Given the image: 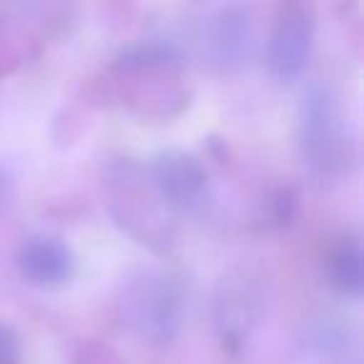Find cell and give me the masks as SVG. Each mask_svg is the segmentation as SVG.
I'll return each mask as SVG.
<instances>
[{
    "instance_id": "ba28073f",
    "label": "cell",
    "mask_w": 364,
    "mask_h": 364,
    "mask_svg": "<svg viewBox=\"0 0 364 364\" xmlns=\"http://www.w3.org/2000/svg\"><path fill=\"white\" fill-rule=\"evenodd\" d=\"M18 352H21L18 334L8 324H0V364H13L18 359Z\"/></svg>"
},
{
    "instance_id": "5b68a950",
    "label": "cell",
    "mask_w": 364,
    "mask_h": 364,
    "mask_svg": "<svg viewBox=\"0 0 364 364\" xmlns=\"http://www.w3.org/2000/svg\"><path fill=\"white\" fill-rule=\"evenodd\" d=\"M150 177L160 200L180 215L203 208L208 198V170L188 150H162L152 157Z\"/></svg>"
},
{
    "instance_id": "9c48e42d",
    "label": "cell",
    "mask_w": 364,
    "mask_h": 364,
    "mask_svg": "<svg viewBox=\"0 0 364 364\" xmlns=\"http://www.w3.org/2000/svg\"><path fill=\"white\" fill-rule=\"evenodd\" d=\"M6 198H8V177L6 172L0 170V205L6 203Z\"/></svg>"
},
{
    "instance_id": "7a4b0ae2",
    "label": "cell",
    "mask_w": 364,
    "mask_h": 364,
    "mask_svg": "<svg viewBox=\"0 0 364 364\" xmlns=\"http://www.w3.org/2000/svg\"><path fill=\"white\" fill-rule=\"evenodd\" d=\"M125 317L145 339L157 344L177 337L188 309V287L175 272H147L122 299Z\"/></svg>"
},
{
    "instance_id": "8992f818",
    "label": "cell",
    "mask_w": 364,
    "mask_h": 364,
    "mask_svg": "<svg viewBox=\"0 0 364 364\" xmlns=\"http://www.w3.org/2000/svg\"><path fill=\"white\" fill-rule=\"evenodd\" d=\"M16 264L28 284L41 289H58L75 274V255L58 235L38 232L18 245Z\"/></svg>"
},
{
    "instance_id": "3957f363",
    "label": "cell",
    "mask_w": 364,
    "mask_h": 364,
    "mask_svg": "<svg viewBox=\"0 0 364 364\" xmlns=\"http://www.w3.org/2000/svg\"><path fill=\"white\" fill-rule=\"evenodd\" d=\"M252 11L228 3L210 13L198 33V58L213 73H237L252 53Z\"/></svg>"
},
{
    "instance_id": "277c9868",
    "label": "cell",
    "mask_w": 364,
    "mask_h": 364,
    "mask_svg": "<svg viewBox=\"0 0 364 364\" xmlns=\"http://www.w3.org/2000/svg\"><path fill=\"white\" fill-rule=\"evenodd\" d=\"M314 11L309 3H282L267 38V65L274 77L292 80L307 68L314 50Z\"/></svg>"
},
{
    "instance_id": "52a82bcc",
    "label": "cell",
    "mask_w": 364,
    "mask_h": 364,
    "mask_svg": "<svg viewBox=\"0 0 364 364\" xmlns=\"http://www.w3.org/2000/svg\"><path fill=\"white\" fill-rule=\"evenodd\" d=\"M332 287L349 299H359L364 289V252L357 235H344L332 247L327 259Z\"/></svg>"
},
{
    "instance_id": "6da1fadb",
    "label": "cell",
    "mask_w": 364,
    "mask_h": 364,
    "mask_svg": "<svg viewBox=\"0 0 364 364\" xmlns=\"http://www.w3.org/2000/svg\"><path fill=\"white\" fill-rule=\"evenodd\" d=\"M299 152L304 165L317 177H337L352 160L344 112L337 95L322 82H312L299 100Z\"/></svg>"
}]
</instances>
